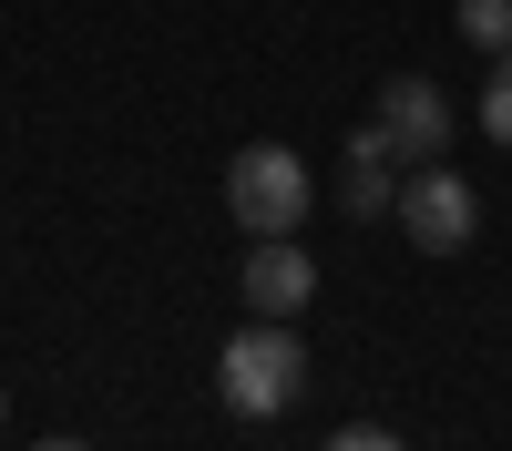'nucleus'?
Here are the masks:
<instances>
[{
    "label": "nucleus",
    "mask_w": 512,
    "mask_h": 451,
    "mask_svg": "<svg viewBox=\"0 0 512 451\" xmlns=\"http://www.w3.org/2000/svg\"><path fill=\"white\" fill-rule=\"evenodd\" d=\"M297 390H308V349L287 318H246L216 349V400L236 421H277V410H297Z\"/></svg>",
    "instance_id": "1"
},
{
    "label": "nucleus",
    "mask_w": 512,
    "mask_h": 451,
    "mask_svg": "<svg viewBox=\"0 0 512 451\" xmlns=\"http://www.w3.org/2000/svg\"><path fill=\"white\" fill-rule=\"evenodd\" d=\"M226 205H236L246 236H297V216L318 205V185H308V164H297L287 144H246L226 164Z\"/></svg>",
    "instance_id": "2"
},
{
    "label": "nucleus",
    "mask_w": 512,
    "mask_h": 451,
    "mask_svg": "<svg viewBox=\"0 0 512 451\" xmlns=\"http://www.w3.org/2000/svg\"><path fill=\"white\" fill-rule=\"evenodd\" d=\"M390 216H400V236L420 246V257H461V246L482 236V195L461 185L451 164H410V175H400V205H390Z\"/></svg>",
    "instance_id": "3"
},
{
    "label": "nucleus",
    "mask_w": 512,
    "mask_h": 451,
    "mask_svg": "<svg viewBox=\"0 0 512 451\" xmlns=\"http://www.w3.org/2000/svg\"><path fill=\"white\" fill-rule=\"evenodd\" d=\"M369 123L400 144V164H441V144H451V93H441L431 72H390Z\"/></svg>",
    "instance_id": "4"
},
{
    "label": "nucleus",
    "mask_w": 512,
    "mask_h": 451,
    "mask_svg": "<svg viewBox=\"0 0 512 451\" xmlns=\"http://www.w3.org/2000/svg\"><path fill=\"white\" fill-rule=\"evenodd\" d=\"M236 287H246L256 318H297V308L318 298V267H308V246H297V236H256L246 267H236Z\"/></svg>",
    "instance_id": "5"
},
{
    "label": "nucleus",
    "mask_w": 512,
    "mask_h": 451,
    "mask_svg": "<svg viewBox=\"0 0 512 451\" xmlns=\"http://www.w3.org/2000/svg\"><path fill=\"white\" fill-rule=\"evenodd\" d=\"M400 175H410L400 144L379 134V123H359V134H349V216H390V205H400Z\"/></svg>",
    "instance_id": "6"
},
{
    "label": "nucleus",
    "mask_w": 512,
    "mask_h": 451,
    "mask_svg": "<svg viewBox=\"0 0 512 451\" xmlns=\"http://www.w3.org/2000/svg\"><path fill=\"white\" fill-rule=\"evenodd\" d=\"M451 31L472 41L482 62H502V52H512V0H461V11H451Z\"/></svg>",
    "instance_id": "7"
},
{
    "label": "nucleus",
    "mask_w": 512,
    "mask_h": 451,
    "mask_svg": "<svg viewBox=\"0 0 512 451\" xmlns=\"http://www.w3.org/2000/svg\"><path fill=\"white\" fill-rule=\"evenodd\" d=\"M482 134L492 144H512V52L492 62V82H482Z\"/></svg>",
    "instance_id": "8"
},
{
    "label": "nucleus",
    "mask_w": 512,
    "mask_h": 451,
    "mask_svg": "<svg viewBox=\"0 0 512 451\" xmlns=\"http://www.w3.org/2000/svg\"><path fill=\"white\" fill-rule=\"evenodd\" d=\"M328 451H410V441H400V431H369V421H359V431H328Z\"/></svg>",
    "instance_id": "9"
},
{
    "label": "nucleus",
    "mask_w": 512,
    "mask_h": 451,
    "mask_svg": "<svg viewBox=\"0 0 512 451\" xmlns=\"http://www.w3.org/2000/svg\"><path fill=\"white\" fill-rule=\"evenodd\" d=\"M31 451H93V441H31Z\"/></svg>",
    "instance_id": "10"
},
{
    "label": "nucleus",
    "mask_w": 512,
    "mask_h": 451,
    "mask_svg": "<svg viewBox=\"0 0 512 451\" xmlns=\"http://www.w3.org/2000/svg\"><path fill=\"white\" fill-rule=\"evenodd\" d=\"M0 431H11V390H0Z\"/></svg>",
    "instance_id": "11"
}]
</instances>
